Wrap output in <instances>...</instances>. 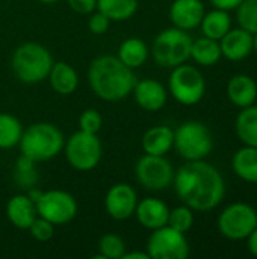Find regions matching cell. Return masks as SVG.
Wrapping results in <instances>:
<instances>
[{
	"mask_svg": "<svg viewBox=\"0 0 257 259\" xmlns=\"http://www.w3.org/2000/svg\"><path fill=\"white\" fill-rule=\"evenodd\" d=\"M200 26L204 36L220 41L232 29V18L229 15V11L215 8L208 14L204 12Z\"/></svg>",
	"mask_w": 257,
	"mask_h": 259,
	"instance_id": "24",
	"label": "cell"
},
{
	"mask_svg": "<svg viewBox=\"0 0 257 259\" xmlns=\"http://www.w3.org/2000/svg\"><path fill=\"white\" fill-rule=\"evenodd\" d=\"M53 62V56L47 47L27 41L15 49L11 65L17 79L23 83H38L48 77Z\"/></svg>",
	"mask_w": 257,
	"mask_h": 259,
	"instance_id": "4",
	"label": "cell"
},
{
	"mask_svg": "<svg viewBox=\"0 0 257 259\" xmlns=\"http://www.w3.org/2000/svg\"><path fill=\"white\" fill-rule=\"evenodd\" d=\"M145 252L150 259H186L189 256V243L183 232L165 225L151 231Z\"/></svg>",
	"mask_w": 257,
	"mask_h": 259,
	"instance_id": "12",
	"label": "cell"
},
{
	"mask_svg": "<svg viewBox=\"0 0 257 259\" xmlns=\"http://www.w3.org/2000/svg\"><path fill=\"white\" fill-rule=\"evenodd\" d=\"M138 202L135 188L130 184L118 182L108 190L105 196V209L111 219L121 222L135 215Z\"/></svg>",
	"mask_w": 257,
	"mask_h": 259,
	"instance_id": "13",
	"label": "cell"
},
{
	"mask_svg": "<svg viewBox=\"0 0 257 259\" xmlns=\"http://www.w3.org/2000/svg\"><path fill=\"white\" fill-rule=\"evenodd\" d=\"M256 226V209L247 203H232L218 217L220 234L232 241L245 240Z\"/></svg>",
	"mask_w": 257,
	"mask_h": 259,
	"instance_id": "11",
	"label": "cell"
},
{
	"mask_svg": "<svg viewBox=\"0 0 257 259\" xmlns=\"http://www.w3.org/2000/svg\"><path fill=\"white\" fill-rule=\"evenodd\" d=\"M221 55L229 61H242L253 52V33L245 29H230L220 39Z\"/></svg>",
	"mask_w": 257,
	"mask_h": 259,
	"instance_id": "18",
	"label": "cell"
},
{
	"mask_svg": "<svg viewBox=\"0 0 257 259\" xmlns=\"http://www.w3.org/2000/svg\"><path fill=\"white\" fill-rule=\"evenodd\" d=\"M138 0H97V11L105 14L111 21L130 20L138 11Z\"/></svg>",
	"mask_w": 257,
	"mask_h": 259,
	"instance_id": "26",
	"label": "cell"
},
{
	"mask_svg": "<svg viewBox=\"0 0 257 259\" xmlns=\"http://www.w3.org/2000/svg\"><path fill=\"white\" fill-rule=\"evenodd\" d=\"M103 126V118L101 114L94 109V108H88L85 109L80 117H79V129L88 134H98L100 129Z\"/></svg>",
	"mask_w": 257,
	"mask_h": 259,
	"instance_id": "33",
	"label": "cell"
},
{
	"mask_svg": "<svg viewBox=\"0 0 257 259\" xmlns=\"http://www.w3.org/2000/svg\"><path fill=\"white\" fill-rule=\"evenodd\" d=\"M39 217L48 220L53 226H64L77 215V202L73 194L64 190L41 191L35 200Z\"/></svg>",
	"mask_w": 257,
	"mask_h": 259,
	"instance_id": "9",
	"label": "cell"
},
{
	"mask_svg": "<svg viewBox=\"0 0 257 259\" xmlns=\"http://www.w3.org/2000/svg\"><path fill=\"white\" fill-rule=\"evenodd\" d=\"M47 79L50 80L52 90L61 96L73 94L77 90L79 80H80L74 67L70 65L68 62H64V61L53 62V67H52Z\"/></svg>",
	"mask_w": 257,
	"mask_h": 259,
	"instance_id": "20",
	"label": "cell"
},
{
	"mask_svg": "<svg viewBox=\"0 0 257 259\" xmlns=\"http://www.w3.org/2000/svg\"><path fill=\"white\" fill-rule=\"evenodd\" d=\"M6 217L14 228L27 231L38 217L36 205L29 194H15L6 203Z\"/></svg>",
	"mask_w": 257,
	"mask_h": 259,
	"instance_id": "17",
	"label": "cell"
},
{
	"mask_svg": "<svg viewBox=\"0 0 257 259\" xmlns=\"http://www.w3.org/2000/svg\"><path fill=\"white\" fill-rule=\"evenodd\" d=\"M227 96L238 108L254 105L257 99V83L247 74H236L227 83Z\"/></svg>",
	"mask_w": 257,
	"mask_h": 259,
	"instance_id": "21",
	"label": "cell"
},
{
	"mask_svg": "<svg viewBox=\"0 0 257 259\" xmlns=\"http://www.w3.org/2000/svg\"><path fill=\"white\" fill-rule=\"evenodd\" d=\"M168 90L174 100L185 106L197 105L206 93V80L194 65L180 64L173 68L168 79Z\"/></svg>",
	"mask_w": 257,
	"mask_h": 259,
	"instance_id": "8",
	"label": "cell"
},
{
	"mask_svg": "<svg viewBox=\"0 0 257 259\" xmlns=\"http://www.w3.org/2000/svg\"><path fill=\"white\" fill-rule=\"evenodd\" d=\"M135 176L142 188L148 191H164L173 184L174 170L165 156L144 153L135 165Z\"/></svg>",
	"mask_w": 257,
	"mask_h": 259,
	"instance_id": "10",
	"label": "cell"
},
{
	"mask_svg": "<svg viewBox=\"0 0 257 259\" xmlns=\"http://www.w3.org/2000/svg\"><path fill=\"white\" fill-rule=\"evenodd\" d=\"M194 225V212L189 206L182 205V206H176L174 209H170V215H168V226H171L173 229L186 234Z\"/></svg>",
	"mask_w": 257,
	"mask_h": 259,
	"instance_id": "32",
	"label": "cell"
},
{
	"mask_svg": "<svg viewBox=\"0 0 257 259\" xmlns=\"http://www.w3.org/2000/svg\"><path fill=\"white\" fill-rule=\"evenodd\" d=\"M233 171L245 182L257 184V147L245 146L239 149L232 159Z\"/></svg>",
	"mask_w": 257,
	"mask_h": 259,
	"instance_id": "23",
	"label": "cell"
},
{
	"mask_svg": "<svg viewBox=\"0 0 257 259\" xmlns=\"http://www.w3.org/2000/svg\"><path fill=\"white\" fill-rule=\"evenodd\" d=\"M236 135L245 144L257 147V106L250 105L242 108L236 118Z\"/></svg>",
	"mask_w": 257,
	"mask_h": 259,
	"instance_id": "27",
	"label": "cell"
},
{
	"mask_svg": "<svg viewBox=\"0 0 257 259\" xmlns=\"http://www.w3.org/2000/svg\"><path fill=\"white\" fill-rule=\"evenodd\" d=\"M62 131L48 121H38L26 129L20 138L18 147L21 155L30 158L35 162H45L56 158L64 149Z\"/></svg>",
	"mask_w": 257,
	"mask_h": 259,
	"instance_id": "3",
	"label": "cell"
},
{
	"mask_svg": "<svg viewBox=\"0 0 257 259\" xmlns=\"http://www.w3.org/2000/svg\"><path fill=\"white\" fill-rule=\"evenodd\" d=\"M38 2L45 3V5H52V3H56V2H59V0H38Z\"/></svg>",
	"mask_w": 257,
	"mask_h": 259,
	"instance_id": "41",
	"label": "cell"
},
{
	"mask_svg": "<svg viewBox=\"0 0 257 259\" xmlns=\"http://www.w3.org/2000/svg\"><path fill=\"white\" fill-rule=\"evenodd\" d=\"M173 184L177 197L192 211H212L223 202L226 194L221 173L203 159L188 161L182 165L174 173Z\"/></svg>",
	"mask_w": 257,
	"mask_h": 259,
	"instance_id": "1",
	"label": "cell"
},
{
	"mask_svg": "<svg viewBox=\"0 0 257 259\" xmlns=\"http://www.w3.org/2000/svg\"><path fill=\"white\" fill-rule=\"evenodd\" d=\"M177 153L186 161L204 159L214 149V137L201 121H185L174 131V146Z\"/></svg>",
	"mask_w": 257,
	"mask_h": 259,
	"instance_id": "6",
	"label": "cell"
},
{
	"mask_svg": "<svg viewBox=\"0 0 257 259\" xmlns=\"http://www.w3.org/2000/svg\"><path fill=\"white\" fill-rule=\"evenodd\" d=\"M192 38L186 30L168 27L162 30L153 41L151 55L159 67L174 68L185 64L191 58Z\"/></svg>",
	"mask_w": 257,
	"mask_h": 259,
	"instance_id": "5",
	"label": "cell"
},
{
	"mask_svg": "<svg viewBox=\"0 0 257 259\" xmlns=\"http://www.w3.org/2000/svg\"><path fill=\"white\" fill-rule=\"evenodd\" d=\"M35 164H36L35 161H32L30 158H27L24 155H20V158L15 164V182L24 190L33 188L38 182Z\"/></svg>",
	"mask_w": 257,
	"mask_h": 259,
	"instance_id": "30",
	"label": "cell"
},
{
	"mask_svg": "<svg viewBox=\"0 0 257 259\" xmlns=\"http://www.w3.org/2000/svg\"><path fill=\"white\" fill-rule=\"evenodd\" d=\"M135 102L139 108L148 112L161 111L168 100L167 88L156 79H142L136 80L132 91Z\"/></svg>",
	"mask_w": 257,
	"mask_h": 259,
	"instance_id": "14",
	"label": "cell"
},
{
	"mask_svg": "<svg viewBox=\"0 0 257 259\" xmlns=\"http://www.w3.org/2000/svg\"><path fill=\"white\" fill-rule=\"evenodd\" d=\"M27 231L30 232V235H32L33 240H36L39 243H45V241H48V240L53 238L55 226L48 220H45V219H42V217L38 215L33 220V223L30 225V228Z\"/></svg>",
	"mask_w": 257,
	"mask_h": 259,
	"instance_id": "34",
	"label": "cell"
},
{
	"mask_svg": "<svg viewBox=\"0 0 257 259\" xmlns=\"http://www.w3.org/2000/svg\"><path fill=\"white\" fill-rule=\"evenodd\" d=\"M88 82L92 93L105 102H120L132 94L136 77L132 68L117 56L103 55L92 59L88 68Z\"/></svg>",
	"mask_w": 257,
	"mask_h": 259,
	"instance_id": "2",
	"label": "cell"
},
{
	"mask_svg": "<svg viewBox=\"0 0 257 259\" xmlns=\"http://www.w3.org/2000/svg\"><path fill=\"white\" fill-rule=\"evenodd\" d=\"M141 146L144 153L165 156L174 146V131L170 126H153L142 135Z\"/></svg>",
	"mask_w": 257,
	"mask_h": 259,
	"instance_id": "19",
	"label": "cell"
},
{
	"mask_svg": "<svg viewBox=\"0 0 257 259\" xmlns=\"http://www.w3.org/2000/svg\"><path fill=\"white\" fill-rule=\"evenodd\" d=\"M221 47L217 39L201 36L198 39H192L191 46V58L198 64L204 67L215 65L221 59Z\"/></svg>",
	"mask_w": 257,
	"mask_h": 259,
	"instance_id": "25",
	"label": "cell"
},
{
	"mask_svg": "<svg viewBox=\"0 0 257 259\" xmlns=\"http://www.w3.org/2000/svg\"><path fill=\"white\" fill-rule=\"evenodd\" d=\"M204 15V5L201 0H174L170 8V20L174 27L191 30L200 26Z\"/></svg>",
	"mask_w": 257,
	"mask_h": 259,
	"instance_id": "15",
	"label": "cell"
},
{
	"mask_svg": "<svg viewBox=\"0 0 257 259\" xmlns=\"http://www.w3.org/2000/svg\"><path fill=\"white\" fill-rule=\"evenodd\" d=\"M135 215L138 223L148 229L155 231L159 229L165 225H168V215H170V208L168 205L156 197H147L138 202Z\"/></svg>",
	"mask_w": 257,
	"mask_h": 259,
	"instance_id": "16",
	"label": "cell"
},
{
	"mask_svg": "<svg viewBox=\"0 0 257 259\" xmlns=\"http://www.w3.org/2000/svg\"><path fill=\"white\" fill-rule=\"evenodd\" d=\"M68 6L82 15H89L97 9V0H67Z\"/></svg>",
	"mask_w": 257,
	"mask_h": 259,
	"instance_id": "36",
	"label": "cell"
},
{
	"mask_svg": "<svg viewBox=\"0 0 257 259\" xmlns=\"http://www.w3.org/2000/svg\"><path fill=\"white\" fill-rule=\"evenodd\" d=\"M245 240H247L248 252H250L253 256H257V226L251 231V234H250Z\"/></svg>",
	"mask_w": 257,
	"mask_h": 259,
	"instance_id": "38",
	"label": "cell"
},
{
	"mask_svg": "<svg viewBox=\"0 0 257 259\" xmlns=\"http://www.w3.org/2000/svg\"><path fill=\"white\" fill-rule=\"evenodd\" d=\"M215 8L218 9H224V11H232V9H236L238 5L242 2V0H209Z\"/></svg>",
	"mask_w": 257,
	"mask_h": 259,
	"instance_id": "37",
	"label": "cell"
},
{
	"mask_svg": "<svg viewBox=\"0 0 257 259\" xmlns=\"http://www.w3.org/2000/svg\"><path fill=\"white\" fill-rule=\"evenodd\" d=\"M97 249L100 253L92 256V259H121L127 250L124 240L114 232L101 235Z\"/></svg>",
	"mask_w": 257,
	"mask_h": 259,
	"instance_id": "29",
	"label": "cell"
},
{
	"mask_svg": "<svg viewBox=\"0 0 257 259\" xmlns=\"http://www.w3.org/2000/svg\"><path fill=\"white\" fill-rule=\"evenodd\" d=\"M62 150L67 162L77 171L94 170L103 156V146L97 134H88L80 129L64 143Z\"/></svg>",
	"mask_w": 257,
	"mask_h": 259,
	"instance_id": "7",
	"label": "cell"
},
{
	"mask_svg": "<svg viewBox=\"0 0 257 259\" xmlns=\"http://www.w3.org/2000/svg\"><path fill=\"white\" fill-rule=\"evenodd\" d=\"M148 55H150V50H148V46L145 44V41H142L141 38L132 36V38L124 39L120 44L117 58L124 65L135 70V68L142 67L147 62Z\"/></svg>",
	"mask_w": 257,
	"mask_h": 259,
	"instance_id": "22",
	"label": "cell"
},
{
	"mask_svg": "<svg viewBox=\"0 0 257 259\" xmlns=\"http://www.w3.org/2000/svg\"><path fill=\"white\" fill-rule=\"evenodd\" d=\"M21 135L23 124L20 120L9 112H0V149L6 150L18 146Z\"/></svg>",
	"mask_w": 257,
	"mask_h": 259,
	"instance_id": "28",
	"label": "cell"
},
{
	"mask_svg": "<svg viewBox=\"0 0 257 259\" xmlns=\"http://www.w3.org/2000/svg\"><path fill=\"white\" fill-rule=\"evenodd\" d=\"M121 259H150V256L147 252H127L126 250V253Z\"/></svg>",
	"mask_w": 257,
	"mask_h": 259,
	"instance_id": "39",
	"label": "cell"
},
{
	"mask_svg": "<svg viewBox=\"0 0 257 259\" xmlns=\"http://www.w3.org/2000/svg\"><path fill=\"white\" fill-rule=\"evenodd\" d=\"M239 27L250 33H257V0H242L236 8Z\"/></svg>",
	"mask_w": 257,
	"mask_h": 259,
	"instance_id": "31",
	"label": "cell"
},
{
	"mask_svg": "<svg viewBox=\"0 0 257 259\" xmlns=\"http://www.w3.org/2000/svg\"><path fill=\"white\" fill-rule=\"evenodd\" d=\"M253 50L257 53V33L253 35Z\"/></svg>",
	"mask_w": 257,
	"mask_h": 259,
	"instance_id": "40",
	"label": "cell"
},
{
	"mask_svg": "<svg viewBox=\"0 0 257 259\" xmlns=\"http://www.w3.org/2000/svg\"><path fill=\"white\" fill-rule=\"evenodd\" d=\"M111 23H112V21H111L105 14H101L100 11L95 9L94 12L89 14L88 29H89V32L94 33V35H103V33H106V32L109 30Z\"/></svg>",
	"mask_w": 257,
	"mask_h": 259,
	"instance_id": "35",
	"label": "cell"
}]
</instances>
